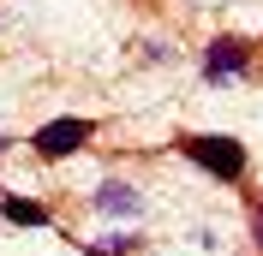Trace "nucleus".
<instances>
[{"instance_id":"nucleus-1","label":"nucleus","mask_w":263,"mask_h":256,"mask_svg":"<svg viewBox=\"0 0 263 256\" xmlns=\"http://www.w3.org/2000/svg\"><path fill=\"white\" fill-rule=\"evenodd\" d=\"M174 149H180L192 167H203L210 179H221V185H239V179H246V167H251L246 143H239V137H221V131H180V137H174Z\"/></svg>"},{"instance_id":"nucleus-2","label":"nucleus","mask_w":263,"mask_h":256,"mask_svg":"<svg viewBox=\"0 0 263 256\" xmlns=\"http://www.w3.org/2000/svg\"><path fill=\"white\" fill-rule=\"evenodd\" d=\"M96 143V119H48V125L30 131V149L42 161H60V155H84Z\"/></svg>"},{"instance_id":"nucleus-3","label":"nucleus","mask_w":263,"mask_h":256,"mask_svg":"<svg viewBox=\"0 0 263 256\" xmlns=\"http://www.w3.org/2000/svg\"><path fill=\"white\" fill-rule=\"evenodd\" d=\"M251 66H257V48H251L246 36H210V48H203V78L210 83L251 78Z\"/></svg>"},{"instance_id":"nucleus-4","label":"nucleus","mask_w":263,"mask_h":256,"mask_svg":"<svg viewBox=\"0 0 263 256\" xmlns=\"http://www.w3.org/2000/svg\"><path fill=\"white\" fill-rule=\"evenodd\" d=\"M90 203H96V208H102V215H138V208H144V197L132 191L126 179H108V185H102V191H96V197H90Z\"/></svg>"},{"instance_id":"nucleus-5","label":"nucleus","mask_w":263,"mask_h":256,"mask_svg":"<svg viewBox=\"0 0 263 256\" xmlns=\"http://www.w3.org/2000/svg\"><path fill=\"white\" fill-rule=\"evenodd\" d=\"M0 215H6L12 226H48V221H54L42 203H24V197H0Z\"/></svg>"},{"instance_id":"nucleus-6","label":"nucleus","mask_w":263,"mask_h":256,"mask_svg":"<svg viewBox=\"0 0 263 256\" xmlns=\"http://www.w3.org/2000/svg\"><path fill=\"white\" fill-rule=\"evenodd\" d=\"M144 239H132V232H114V239H96L90 244V256H132Z\"/></svg>"},{"instance_id":"nucleus-7","label":"nucleus","mask_w":263,"mask_h":256,"mask_svg":"<svg viewBox=\"0 0 263 256\" xmlns=\"http://www.w3.org/2000/svg\"><path fill=\"white\" fill-rule=\"evenodd\" d=\"M246 221H251V239H257V250H263V197H251V208H246Z\"/></svg>"},{"instance_id":"nucleus-8","label":"nucleus","mask_w":263,"mask_h":256,"mask_svg":"<svg viewBox=\"0 0 263 256\" xmlns=\"http://www.w3.org/2000/svg\"><path fill=\"white\" fill-rule=\"evenodd\" d=\"M0 149H6V131H0Z\"/></svg>"}]
</instances>
